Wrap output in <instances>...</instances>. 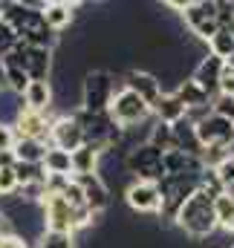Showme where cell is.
Returning a JSON list of instances; mask_svg holds the SVG:
<instances>
[{
  "label": "cell",
  "mask_w": 234,
  "mask_h": 248,
  "mask_svg": "<svg viewBox=\"0 0 234 248\" xmlns=\"http://www.w3.org/2000/svg\"><path fill=\"white\" fill-rule=\"evenodd\" d=\"M3 23H9L15 29V35L26 44V46H41V49H52L55 44V32L47 26L41 6H29V3H6L3 9Z\"/></svg>",
  "instance_id": "1"
},
{
  "label": "cell",
  "mask_w": 234,
  "mask_h": 248,
  "mask_svg": "<svg viewBox=\"0 0 234 248\" xmlns=\"http://www.w3.org/2000/svg\"><path fill=\"white\" fill-rule=\"evenodd\" d=\"M174 222L194 240H202L208 237L214 228H217V214H214V199L202 190H194L185 205L179 208V214L174 217Z\"/></svg>",
  "instance_id": "2"
},
{
  "label": "cell",
  "mask_w": 234,
  "mask_h": 248,
  "mask_svg": "<svg viewBox=\"0 0 234 248\" xmlns=\"http://www.w3.org/2000/svg\"><path fill=\"white\" fill-rule=\"evenodd\" d=\"M116 95V81L107 69H93L81 81V110L84 113H107Z\"/></svg>",
  "instance_id": "3"
},
{
  "label": "cell",
  "mask_w": 234,
  "mask_h": 248,
  "mask_svg": "<svg viewBox=\"0 0 234 248\" xmlns=\"http://www.w3.org/2000/svg\"><path fill=\"white\" fill-rule=\"evenodd\" d=\"M6 61L17 63L29 81H47L50 69H52V49H41V46H26L23 41H17V46L3 55Z\"/></svg>",
  "instance_id": "4"
},
{
  "label": "cell",
  "mask_w": 234,
  "mask_h": 248,
  "mask_svg": "<svg viewBox=\"0 0 234 248\" xmlns=\"http://www.w3.org/2000/svg\"><path fill=\"white\" fill-rule=\"evenodd\" d=\"M162 150H156L153 144H139V147H133L130 150V156L124 159V165H127V170L130 173H136V179H142V182H162L165 179V165H162Z\"/></svg>",
  "instance_id": "5"
},
{
  "label": "cell",
  "mask_w": 234,
  "mask_h": 248,
  "mask_svg": "<svg viewBox=\"0 0 234 248\" xmlns=\"http://www.w3.org/2000/svg\"><path fill=\"white\" fill-rule=\"evenodd\" d=\"M107 116L113 119V124L118 127H133V124L145 122L150 116V104L142 101L136 93H130L127 87H121L116 95H113V104L107 110Z\"/></svg>",
  "instance_id": "6"
},
{
  "label": "cell",
  "mask_w": 234,
  "mask_h": 248,
  "mask_svg": "<svg viewBox=\"0 0 234 248\" xmlns=\"http://www.w3.org/2000/svg\"><path fill=\"white\" fill-rule=\"evenodd\" d=\"M182 17H185V26L202 38V41H211L217 35V0H188V6L182 9Z\"/></svg>",
  "instance_id": "7"
},
{
  "label": "cell",
  "mask_w": 234,
  "mask_h": 248,
  "mask_svg": "<svg viewBox=\"0 0 234 248\" xmlns=\"http://www.w3.org/2000/svg\"><path fill=\"white\" fill-rule=\"evenodd\" d=\"M156 185H159V196H162V211L159 214L174 219L179 214V208L185 205V199L197 190V179L194 176H165Z\"/></svg>",
  "instance_id": "8"
},
{
  "label": "cell",
  "mask_w": 234,
  "mask_h": 248,
  "mask_svg": "<svg viewBox=\"0 0 234 248\" xmlns=\"http://www.w3.org/2000/svg\"><path fill=\"white\" fill-rule=\"evenodd\" d=\"M197 136H200L202 150H205V147H229V150H232V144H234V122L223 119V116L208 113L202 122L197 124Z\"/></svg>",
  "instance_id": "9"
},
{
  "label": "cell",
  "mask_w": 234,
  "mask_h": 248,
  "mask_svg": "<svg viewBox=\"0 0 234 248\" xmlns=\"http://www.w3.org/2000/svg\"><path fill=\"white\" fill-rule=\"evenodd\" d=\"M50 144L64 150V153H72V150H78L84 144V133H81V127H78L72 113L69 116H58L50 124Z\"/></svg>",
  "instance_id": "10"
},
{
  "label": "cell",
  "mask_w": 234,
  "mask_h": 248,
  "mask_svg": "<svg viewBox=\"0 0 234 248\" xmlns=\"http://www.w3.org/2000/svg\"><path fill=\"white\" fill-rule=\"evenodd\" d=\"M41 217H44V225L47 231H64V234H72V208L64 196H44L41 202Z\"/></svg>",
  "instance_id": "11"
},
{
  "label": "cell",
  "mask_w": 234,
  "mask_h": 248,
  "mask_svg": "<svg viewBox=\"0 0 234 248\" xmlns=\"http://www.w3.org/2000/svg\"><path fill=\"white\" fill-rule=\"evenodd\" d=\"M124 199H127V205H130L136 214H159V211H162V196H159V185H156V182H142V179H136L133 185L127 187Z\"/></svg>",
  "instance_id": "12"
},
{
  "label": "cell",
  "mask_w": 234,
  "mask_h": 248,
  "mask_svg": "<svg viewBox=\"0 0 234 248\" xmlns=\"http://www.w3.org/2000/svg\"><path fill=\"white\" fill-rule=\"evenodd\" d=\"M50 119H47V113H35V110H20L17 113V119L12 122V130H15V136L17 139H35V141H44V139H50Z\"/></svg>",
  "instance_id": "13"
},
{
  "label": "cell",
  "mask_w": 234,
  "mask_h": 248,
  "mask_svg": "<svg viewBox=\"0 0 234 248\" xmlns=\"http://www.w3.org/2000/svg\"><path fill=\"white\" fill-rule=\"evenodd\" d=\"M72 179L81 185V190H84V205H87L96 217L110 205V190H107L104 179H101L99 173H93V176H72Z\"/></svg>",
  "instance_id": "14"
},
{
  "label": "cell",
  "mask_w": 234,
  "mask_h": 248,
  "mask_svg": "<svg viewBox=\"0 0 234 248\" xmlns=\"http://www.w3.org/2000/svg\"><path fill=\"white\" fill-rule=\"evenodd\" d=\"M124 87H127L130 93H136L142 101H148L150 107H153V104L159 101V95H162V84H159V78H156L153 72H142V69L127 72Z\"/></svg>",
  "instance_id": "15"
},
{
  "label": "cell",
  "mask_w": 234,
  "mask_h": 248,
  "mask_svg": "<svg viewBox=\"0 0 234 248\" xmlns=\"http://www.w3.org/2000/svg\"><path fill=\"white\" fill-rule=\"evenodd\" d=\"M162 165H165V176H200L202 173V159H197V156H188V153H182V150H168L165 156H162Z\"/></svg>",
  "instance_id": "16"
},
{
  "label": "cell",
  "mask_w": 234,
  "mask_h": 248,
  "mask_svg": "<svg viewBox=\"0 0 234 248\" xmlns=\"http://www.w3.org/2000/svg\"><path fill=\"white\" fill-rule=\"evenodd\" d=\"M104 153L101 144H93V141H84L78 150L69 153V162H72V176H93L99 170V156Z\"/></svg>",
  "instance_id": "17"
},
{
  "label": "cell",
  "mask_w": 234,
  "mask_h": 248,
  "mask_svg": "<svg viewBox=\"0 0 234 248\" xmlns=\"http://www.w3.org/2000/svg\"><path fill=\"white\" fill-rule=\"evenodd\" d=\"M223 66L226 61H220V58H214V55H205L202 61L197 63V69H194V81L214 98L217 95V87H220V78H223Z\"/></svg>",
  "instance_id": "18"
},
{
  "label": "cell",
  "mask_w": 234,
  "mask_h": 248,
  "mask_svg": "<svg viewBox=\"0 0 234 248\" xmlns=\"http://www.w3.org/2000/svg\"><path fill=\"white\" fill-rule=\"evenodd\" d=\"M174 130V150H182L188 156H202V144H200V136H197V124H191L188 119H179L176 124H171Z\"/></svg>",
  "instance_id": "19"
},
{
  "label": "cell",
  "mask_w": 234,
  "mask_h": 248,
  "mask_svg": "<svg viewBox=\"0 0 234 248\" xmlns=\"http://www.w3.org/2000/svg\"><path fill=\"white\" fill-rule=\"evenodd\" d=\"M20 98H23V107L26 110L47 113L52 107V87H50V81H29Z\"/></svg>",
  "instance_id": "20"
},
{
  "label": "cell",
  "mask_w": 234,
  "mask_h": 248,
  "mask_svg": "<svg viewBox=\"0 0 234 248\" xmlns=\"http://www.w3.org/2000/svg\"><path fill=\"white\" fill-rule=\"evenodd\" d=\"M174 95L185 104V110H200V107H211V95L194 81V78H185V81H179L174 90Z\"/></svg>",
  "instance_id": "21"
},
{
  "label": "cell",
  "mask_w": 234,
  "mask_h": 248,
  "mask_svg": "<svg viewBox=\"0 0 234 248\" xmlns=\"http://www.w3.org/2000/svg\"><path fill=\"white\" fill-rule=\"evenodd\" d=\"M150 113L156 116V122L176 124L179 119H185V104L176 98L174 93H162V95H159V101L150 107Z\"/></svg>",
  "instance_id": "22"
},
{
  "label": "cell",
  "mask_w": 234,
  "mask_h": 248,
  "mask_svg": "<svg viewBox=\"0 0 234 248\" xmlns=\"http://www.w3.org/2000/svg\"><path fill=\"white\" fill-rule=\"evenodd\" d=\"M41 15H44L47 26H50L52 32H61V29H67V26L72 23V17H75L72 6H69V3H61V0L44 3V6H41Z\"/></svg>",
  "instance_id": "23"
},
{
  "label": "cell",
  "mask_w": 234,
  "mask_h": 248,
  "mask_svg": "<svg viewBox=\"0 0 234 248\" xmlns=\"http://www.w3.org/2000/svg\"><path fill=\"white\" fill-rule=\"evenodd\" d=\"M47 147L50 141H35V139H17L15 141V159L17 162H26V165H41L44 156H47Z\"/></svg>",
  "instance_id": "24"
},
{
  "label": "cell",
  "mask_w": 234,
  "mask_h": 248,
  "mask_svg": "<svg viewBox=\"0 0 234 248\" xmlns=\"http://www.w3.org/2000/svg\"><path fill=\"white\" fill-rule=\"evenodd\" d=\"M44 170L52 173V176H72V162H69V153H64L58 147H47V156H44Z\"/></svg>",
  "instance_id": "25"
},
{
  "label": "cell",
  "mask_w": 234,
  "mask_h": 248,
  "mask_svg": "<svg viewBox=\"0 0 234 248\" xmlns=\"http://www.w3.org/2000/svg\"><path fill=\"white\" fill-rule=\"evenodd\" d=\"M208 55L229 61L234 55V29H217V35L208 41Z\"/></svg>",
  "instance_id": "26"
},
{
  "label": "cell",
  "mask_w": 234,
  "mask_h": 248,
  "mask_svg": "<svg viewBox=\"0 0 234 248\" xmlns=\"http://www.w3.org/2000/svg\"><path fill=\"white\" fill-rule=\"evenodd\" d=\"M214 214H217V228L234 231V199L229 193H220L214 199Z\"/></svg>",
  "instance_id": "27"
},
{
  "label": "cell",
  "mask_w": 234,
  "mask_h": 248,
  "mask_svg": "<svg viewBox=\"0 0 234 248\" xmlns=\"http://www.w3.org/2000/svg\"><path fill=\"white\" fill-rule=\"evenodd\" d=\"M148 144H153L162 153L174 150V130H171V124H162V122L153 124L150 127V136H148Z\"/></svg>",
  "instance_id": "28"
},
{
  "label": "cell",
  "mask_w": 234,
  "mask_h": 248,
  "mask_svg": "<svg viewBox=\"0 0 234 248\" xmlns=\"http://www.w3.org/2000/svg\"><path fill=\"white\" fill-rule=\"evenodd\" d=\"M35 248H75V240L72 234H64V231H41L38 234V243Z\"/></svg>",
  "instance_id": "29"
},
{
  "label": "cell",
  "mask_w": 234,
  "mask_h": 248,
  "mask_svg": "<svg viewBox=\"0 0 234 248\" xmlns=\"http://www.w3.org/2000/svg\"><path fill=\"white\" fill-rule=\"evenodd\" d=\"M211 113L234 122V95H214L211 98Z\"/></svg>",
  "instance_id": "30"
},
{
  "label": "cell",
  "mask_w": 234,
  "mask_h": 248,
  "mask_svg": "<svg viewBox=\"0 0 234 248\" xmlns=\"http://www.w3.org/2000/svg\"><path fill=\"white\" fill-rule=\"evenodd\" d=\"M17 41H20V38L15 35V29H12L9 23H3V20H0V58H3V55H9V52L17 46Z\"/></svg>",
  "instance_id": "31"
},
{
  "label": "cell",
  "mask_w": 234,
  "mask_h": 248,
  "mask_svg": "<svg viewBox=\"0 0 234 248\" xmlns=\"http://www.w3.org/2000/svg\"><path fill=\"white\" fill-rule=\"evenodd\" d=\"M15 193H17L15 168H3V170H0V196H15Z\"/></svg>",
  "instance_id": "32"
},
{
  "label": "cell",
  "mask_w": 234,
  "mask_h": 248,
  "mask_svg": "<svg viewBox=\"0 0 234 248\" xmlns=\"http://www.w3.org/2000/svg\"><path fill=\"white\" fill-rule=\"evenodd\" d=\"M61 196L69 202V208H81V205H84V190H81V185H78L75 179H69V185H67V190H64Z\"/></svg>",
  "instance_id": "33"
},
{
  "label": "cell",
  "mask_w": 234,
  "mask_h": 248,
  "mask_svg": "<svg viewBox=\"0 0 234 248\" xmlns=\"http://www.w3.org/2000/svg\"><path fill=\"white\" fill-rule=\"evenodd\" d=\"M214 170H217V179H220V185H223V187H232L234 185V159H232V156H229L226 162H220Z\"/></svg>",
  "instance_id": "34"
},
{
  "label": "cell",
  "mask_w": 234,
  "mask_h": 248,
  "mask_svg": "<svg viewBox=\"0 0 234 248\" xmlns=\"http://www.w3.org/2000/svg\"><path fill=\"white\" fill-rule=\"evenodd\" d=\"M217 95H234V69L229 66V63L223 66V78H220Z\"/></svg>",
  "instance_id": "35"
},
{
  "label": "cell",
  "mask_w": 234,
  "mask_h": 248,
  "mask_svg": "<svg viewBox=\"0 0 234 248\" xmlns=\"http://www.w3.org/2000/svg\"><path fill=\"white\" fill-rule=\"evenodd\" d=\"M15 141H17V136L12 130V124H0V150H12Z\"/></svg>",
  "instance_id": "36"
},
{
  "label": "cell",
  "mask_w": 234,
  "mask_h": 248,
  "mask_svg": "<svg viewBox=\"0 0 234 248\" xmlns=\"http://www.w3.org/2000/svg\"><path fill=\"white\" fill-rule=\"evenodd\" d=\"M0 248H26V240L20 234H3L0 237Z\"/></svg>",
  "instance_id": "37"
},
{
  "label": "cell",
  "mask_w": 234,
  "mask_h": 248,
  "mask_svg": "<svg viewBox=\"0 0 234 248\" xmlns=\"http://www.w3.org/2000/svg\"><path fill=\"white\" fill-rule=\"evenodd\" d=\"M17 159H15V150H0V170L3 168H15Z\"/></svg>",
  "instance_id": "38"
},
{
  "label": "cell",
  "mask_w": 234,
  "mask_h": 248,
  "mask_svg": "<svg viewBox=\"0 0 234 248\" xmlns=\"http://www.w3.org/2000/svg\"><path fill=\"white\" fill-rule=\"evenodd\" d=\"M6 90V69H3V58H0V93Z\"/></svg>",
  "instance_id": "39"
},
{
  "label": "cell",
  "mask_w": 234,
  "mask_h": 248,
  "mask_svg": "<svg viewBox=\"0 0 234 248\" xmlns=\"http://www.w3.org/2000/svg\"><path fill=\"white\" fill-rule=\"evenodd\" d=\"M226 193H229V196L234 199V185H232V187H226Z\"/></svg>",
  "instance_id": "40"
},
{
  "label": "cell",
  "mask_w": 234,
  "mask_h": 248,
  "mask_svg": "<svg viewBox=\"0 0 234 248\" xmlns=\"http://www.w3.org/2000/svg\"><path fill=\"white\" fill-rule=\"evenodd\" d=\"M226 63H229V66H232V69H234V55H232V58H229V61H226Z\"/></svg>",
  "instance_id": "41"
},
{
  "label": "cell",
  "mask_w": 234,
  "mask_h": 248,
  "mask_svg": "<svg viewBox=\"0 0 234 248\" xmlns=\"http://www.w3.org/2000/svg\"><path fill=\"white\" fill-rule=\"evenodd\" d=\"M232 248H234V246H232Z\"/></svg>",
  "instance_id": "42"
}]
</instances>
